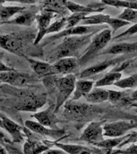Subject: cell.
Listing matches in <instances>:
<instances>
[{
	"instance_id": "obj_1",
	"label": "cell",
	"mask_w": 137,
	"mask_h": 154,
	"mask_svg": "<svg viewBox=\"0 0 137 154\" xmlns=\"http://www.w3.org/2000/svg\"><path fill=\"white\" fill-rule=\"evenodd\" d=\"M14 95L19 98L15 105V108L19 111L35 112L39 108H42L47 101L45 94H35L21 89L16 90Z\"/></svg>"
},
{
	"instance_id": "obj_2",
	"label": "cell",
	"mask_w": 137,
	"mask_h": 154,
	"mask_svg": "<svg viewBox=\"0 0 137 154\" xmlns=\"http://www.w3.org/2000/svg\"><path fill=\"white\" fill-rule=\"evenodd\" d=\"M55 86L57 89V97L55 112L67 101L75 88V77L73 75L68 74L66 76L61 77L55 80Z\"/></svg>"
},
{
	"instance_id": "obj_3",
	"label": "cell",
	"mask_w": 137,
	"mask_h": 154,
	"mask_svg": "<svg viewBox=\"0 0 137 154\" xmlns=\"http://www.w3.org/2000/svg\"><path fill=\"white\" fill-rule=\"evenodd\" d=\"M0 81L12 87L19 88L35 84V83L38 81V79L32 75L18 72L14 69L9 72H0Z\"/></svg>"
},
{
	"instance_id": "obj_4",
	"label": "cell",
	"mask_w": 137,
	"mask_h": 154,
	"mask_svg": "<svg viewBox=\"0 0 137 154\" xmlns=\"http://www.w3.org/2000/svg\"><path fill=\"white\" fill-rule=\"evenodd\" d=\"M87 40V38L85 37H66L62 43L56 48V50L53 54V57L56 60H59L62 58L71 57L75 51L79 49L84 43Z\"/></svg>"
},
{
	"instance_id": "obj_5",
	"label": "cell",
	"mask_w": 137,
	"mask_h": 154,
	"mask_svg": "<svg viewBox=\"0 0 137 154\" xmlns=\"http://www.w3.org/2000/svg\"><path fill=\"white\" fill-rule=\"evenodd\" d=\"M23 38L15 34L0 35V48L17 55H23Z\"/></svg>"
},
{
	"instance_id": "obj_6",
	"label": "cell",
	"mask_w": 137,
	"mask_h": 154,
	"mask_svg": "<svg viewBox=\"0 0 137 154\" xmlns=\"http://www.w3.org/2000/svg\"><path fill=\"white\" fill-rule=\"evenodd\" d=\"M54 16L55 13L45 10H43L40 14L36 15V20L38 22V33L34 41L35 45H37L40 43V41L46 35L47 31L50 26V20Z\"/></svg>"
},
{
	"instance_id": "obj_7",
	"label": "cell",
	"mask_w": 137,
	"mask_h": 154,
	"mask_svg": "<svg viewBox=\"0 0 137 154\" xmlns=\"http://www.w3.org/2000/svg\"><path fill=\"white\" fill-rule=\"evenodd\" d=\"M135 123L134 121H118L106 125L103 127L104 136L107 137H120L124 134L127 130L135 126Z\"/></svg>"
},
{
	"instance_id": "obj_8",
	"label": "cell",
	"mask_w": 137,
	"mask_h": 154,
	"mask_svg": "<svg viewBox=\"0 0 137 154\" xmlns=\"http://www.w3.org/2000/svg\"><path fill=\"white\" fill-rule=\"evenodd\" d=\"M24 57L26 61L29 63V64L38 76L39 77H47L56 74L54 66L48 63L43 62L40 60H36L31 57L24 55Z\"/></svg>"
},
{
	"instance_id": "obj_9",
	"label": "cell",
	"mask_w": 137,
	"mask_h": 154,
	"mask_svg": "<svg viewBox=\"0 0 137 154\" xmlns=\"http://www.w3.org/2000/svg\"><path fill=\"white\" fill-rule=\"evenodd\" d=\"M111 38V33L110 30H104L98 34L94 38L92 43L87 51V52L85 54V56L84 57V59H86V57H91V55H94L95 53L104 48L106 44L110 41Z\"/></svg>"
},
{
	"instance_id": "obj_10",
	"label": "cell",
	"mask_w": 137,
	"mask_h": 154,
	"mask_svg": "<svg viewBox=\"0 0 137 154\" xmlns=\"http://www.w3.org/2000/svg\"><path fill=\"white\" fill-rule=\"evenodd\" d=\"M0 118L2 121V128H4L12 137L14 142H21L23 140V128L11 119L0 113Z\"/></svg>"
},
{
	"instance_id": "obj_11",
	"label": "cell",
	"mask_w": 137,
	"mask_h": 154,
	"mask_svg": "<svg viewBox=\"0 0 137 154\" xmlns=\"http://www.w3.org/2000/svg\"><path fill=\"white\" fill-rule=\"evenodd\" d=\"M88 111V106L82 103L70 101L65 104L64 115L70 119L78 120L86 115Z\"/></svg>"
},
{
	"instance_id": "obj_12",
	"label": "cell",
	"mask_w": 137,
	"mask_h": 154,
	"mask_svg": "<svg viewBox=\"0 0 137 154\" xmlns=\"http://www.w3.org/2000/svg\"><path fill=\"white\" fill-rule=\"evenodd\" d=\"M102 132H103V128H101L99 123H91L85 129L81 139L96 144L101 142V140H103Z\"/></svg>"
},
{
	"instance_id": "obj_13",
	"label": "cell",
	"mask_w": 137,
	"mask_h": 154,
	"mask_svg": "<svg viewBox=\"0 0 137 154\" xmlns=\"http://www.w3.org/2000/svg\"><path fill=\"white\" fill-rule=\"evenodd\" d=\"M25 126L28 128L30 131L37 133V134L42 135V136H48V137H58L63 133L62 131L59 129H52V128H47L45 126H43L37 121L27 120L25 121Z\"/></svg>"
},
{
	"instance_id": "obj_14",
	"label": "cell",
	"mask_w": 137,
	"mask_h": 154,
	"mask_svg": "<svg viewBox=\"0 0 137 154\" xmlns=\"http://www.w3.org/2000/svg\"><path fill=\"white\" fill-rule=\"evenodd\" d=\"M55 110L51 107L47 108L46 110L38 112L33 114V116L39 124L45 127L51 128L52 129H57L56 125V118L54 115Z\"/></svg>"
},
{
	"instance_id": "obj_15",
	"label": "cell",
	"mask_w": 137,
	"mask_h": 154,
	"mask_svg": "<svg viewBox=\"0 0 137 154\" xmlns=\"http://www.w3.org/2000/svg\"><path fill=\"white\" fill-rule=\"evenodd\" d=\"M56 74H68L76 67L77 60L73 57L62 58L53 64Z\"/></svg>"
},
{
	"instance_id": "obj_16",
	"label": "cell",
	"mask_w": 137,
	"mask_h": 154,
	"mask_svg": "<svg viewBox=\"0 0 137 154\" xmlns=\"http://www.w3.org/2000/svg\"><path fill=\"white\" fill-rule=\"evenodd\" d=\"M26 10L25 7H17V6H1L0 7V19L2 23L4 24L9 20L11 19L12 17H14L16 14L20 13Z\"/></svg>"
},
{
	"instance_id": "obj_17",
	"label": "cell",
	"mask_w": 137,
	"mask_h": 154,
	"mask_svg": "<svg viewBox=\"0 0 137 154\" xmlns=\"http://www.w3.org/2000/svg\"><path fill=\"white\" fill-rule=\"evenodd\" d=\"M23 11L19 14L18 16H16L14 19H11L5 23L13 24V25H22V26H30L33 23L34 20L36 19V14L32 11Z\"/></svg>"
},
{
	"instance_id": "obj_18",
	"label": "cell",
	"mask_w": 137,
	"mask_h": 154,
	"mask_svg": "<svg viewBox=\"0 0 137 154\" xmlns=\"http://www.w3.org/2000/svg\"><path fill=\"white\" fill-rule=\"evenodd\" d=\"M93 86V82L88 80H81L75 83V90L72 100H77L82 96H86L91 92V88Z\"/></svg>"
},
{
	"instance_id": "obj_19",
	"label": "cell",
	"mask_w": 137,
	"mask_h": 154,
	"mask_svg": "<svg viewBox=\"0 0 137 154\" xmlns=\"http://www.w3.org/2000/svg\"><path fill=\"white\" fill-rule=\"evenodd\" d=\"M24 154H41L47 150L48 146L39 141L28 140L24 144Z\"/></svg>"
},
{
	"instance_id": "obj_20",
	"label": "cell",
	"mask_w": 137,
	"mask_h": 154,
	"mask_svg": "<svg viewBox=\"0 0 137 154\" xmlns=\"http://www.w3.org/2000/svg\"><path fill=\"white\" fill-rule=\"evenodd\" d=\"M67 2V0H46L43 10L53 13L60 12L64 10Z\"/></svg>"
},
{
	"instance_id": "obj_21",
	"label": "cell",
	"mask_w": 137,
	"mask_h": 154,
	"mask_svg": "<svg viewBox=\"0 0 137 154\" xmlns=\"http://www.w3.org/2000/svg\"><path fill=\"white\" fill-rule=\"evenodd\" d=\"M114 63H115L114 61H106V62H103L98 65L89 67V68H87V69H86L85 71L82 72L80 76H81V78H87V77L98 74L99 72H103V71L107 69L108 67H110L112 64H114Z\"/></svg>"
},
{
	"instance_id": "obj_22",
	"label": "cell",
	"mask_w": 137,
	"mask_h": 154,
	"mask_svg": "<svg viewBox=\"0 0 137 154\" xmlns=\"http://www.w3.org/2000/svg\"><path fill=\"white\" fill-rule=\"evenodd\" d=\"M85 97L89 102H103L108 99V91L103 89H95L94 91L87 94Z\"/></svg>"
},
{
	"instance_id": "obj_23",
	"label": "cell",
	"mask_w": 137,
	"mask_h": 154,
	"mask_svg": "<svg viewBox=\"0 0 137 154\" xmlns=\"http://www.w3.org/2000/svg\"><path fill=\"white\" fill-rule=\"evenodd\" d=\"M89 31V27L87 26H74L72 28L67 29L66 31L60 32L56 35L51 37V38H58L60 37H68V36L77 35H82V34L87 33Z\"/></svg>"
},
{
	"instance_id": "obj_24",
	"label": "cell",
	"mask_w": 137,
	"mask_h": 154,
	"mask_svg": "<svg viewBox=\"0 0 137 154\" xmlns=\"http://www.w3.org/2000/svg\"><path fill=\"white\" fill-rule=\"evenodd\" d=\"M137 49L136 44H130V43H120L117 45L113 46L109 50V53L111 54H120V53L132 52Z\"/></svg>"
},
{
	"instance_id": "obj_25",
	"label": "cell",
	"mask_w": 137,
	"mask_h": 154,
	"mask_svg": "<svg viewBox=\"0 0 137 154\" xmlns=\"http://www.w3.org/2000/svg\"><path fill=\"white\" fill-rule=\"evenodd\" d=\"M121 77V73L120 72H113V73H110V74L107 75L105 77H103V79H101L100 80H99L96 83V87H102V86H108V85H111L113 83L117 82Z\"/></svg>"
},
{
	"instance_id": "obj_26",
	"label": "cell",
	"mask_w": 137,
	"mask_h": 154,
	"mask_svg": "<svg viewBox=\"0 0 137 154\" xmlns=\"http://www.w3.org/2000/svg\"><path fill=\"white\" fill-rule=\"evenodd\" d=\"M115 86L121 88H133L137 86V74L127 77L126 79H120L115 82Z\"/></svg>"
},
{
	"instance_id": "obj_27",
	"label": "cell",
	"mask_w": 137,
	"mask_h": 154,
	"mask_svg": "<svg viewBox=\"0 0 137 154\" xmlns=\"http://www.w3.org/2000/svg\"><path fill=\"white\" fill-rule=\"evenodd\" d=\"M110 17L108 15H103V14H99V15H94L90 18L85 19L83 21L84 24H98L106 23H108V21L110 20Z\"/></svg>"
},
{
	"instance_id": "obj_28",
	"label": "cell",
	"mask_w": 137,
	"mask_h": 154,
	"mask_svg": "<svg viewBox=\"0 0 137 154\" xmlns=\"http://www.w3.org/2000/svg\"><path fill=\"white\" fill-rule=\"evenodd\" d=\"M66 7L67 9L70 10L71 11L75 12V13H87V12L92 11L93 9H91L88 7H83V6H80V5L75 4L74 2H69L67 1V3H66Z\"/></svg>"
},
{
	"instance_id": "obj_29",
	"label": "cell",
	"mask_w": 137,
	"mask_h": 154,
	"mask_svg": "<svg viewBox=\"0 0 137 154\" xmlns=\"http://www.w3.org/2000/svg\"><path fill=\"white\" fill-rule=\"evenodd\" d=\"M87 13H75L72 14V16H70L68 19H67V23H66V27L67 29L74 27L80 20L84 19V16L86 15Z\"/></svg>"
},
{
	"instance_id": "obj_30",
	"label": "cell",
	"mask_w": 137,
	"mask_h": 154,
	"mask_svg": "<svg viewBox=\"0 0 137 154\" xmlns=\"http://www.w3.org/2000/svg\"><path fill=\"white\" fill-rule=\"evenodd\" d=\"M66 23H67V19H65V18H62V19H60L59 20L55 21V23H53L52 24H50L49 26L46 35L59 31L63 26H66Z\"/></svg>"
},
{
	"instance_id": "obj_31",
	"label": "cell",
	"mask_w": 137,
	"mask_h": 154,
	"mask_svg": "<svg viewBox=\"0 0 137 154\" xmlns=\"http://www.w3.org/2000/svg\"><path fill=\"white\" fill-rule=\"evenodd\" d=\"M103 2L107 4L112 5V6H117V7H125L128 9H137V3H132V2H127L120 0H103Z\"/></svg>"
},
{
	"instance_id": "obj_32",
	"label": "cell",
	"mask_w": 137,
	"mask_h": 154,
	"mask_svg": "<svg viewBox=\"0 0 137 154\" xmlns=\"http://www.w3.org/2000/svg\"><path fill=\"white\" fill-rule=\"evenodd\" d=\"M120 18L128 21L134 22L137 20V11L134 9H126L122 14H120Z\"/></svg>"
},
{
	"instance_id": "obj_33",
	"label": "cell",
	"mask_w": 137,
	"mask_h": 154,
	"mask_svg": "<svg viewBox=\"0 0 137 154\" xmlns=\"http://www.w3.org/2000/svg\"><path fill=\"white\" fill-rule=\"evenodd\" d=\"M122 139H115V140H103V141H101L99 143H97L96 144V145L99 147H102L103 149H111L114 148L115 146H116L120 142Z\"/></svg>"
},
{
	"instance_id": "obj_34",
	"label": "cell",
	"mask_w": 137,
	"mask_h": 154,
	"mask_svg": "<svg viewBox=\"0 0 137 154\" xmlns=\"http://www.w3.org/2000/svg\"><path fill=\"white\" fill-rule=\"evenodd\" d=\"M109 25H110L113 29H114V31H115L116 29L120 28L121 26H124L126 24H127L128 23L127 22H125L124 20H122V19H111V18L110 20L108 21V23Z\"/></svg>"
},
{
	"instance_id": "obj_35",
	"label": "cell",
	"mask_w": 137,
	"mask_h": 154,
	"mask_svg": "<svg viewBox=\"0 0 137 154\" xmlns=\"http://www.w3.org/2000/svg\"><path fill=\"white\" fill-rule=\"evenodd\" d=\"M121 97V92L116 91H108V99L111 101H116Z\"/></svg>"
},
{
	"instance_id": "obj_36",
	"label": "cell",
	"mask_w": 137,
	"mask_h": 154,
	"mask_svg": "<svg viewBox=\"0 0 137 154\" xmlns=\"http://www.w3.org/2000/svg\"><path fill=\"white\" fill-rule=\"evenodd\" d=\"M2 54H0V72H9V71H12V70H14V68L11 67H9V66H7L4 63L2 62Z\"/></svg>"
},
{
	"instance_id": "obj_37",
	"label": "cell",
	"mask_w": 137,
	"mask_h": 154,
	"mask_svg": "<svg viewBox=\"0 0 137 154\" xmlns=\"http://www.w3.org/2000/svg\"><path fill=\"white\" fill-rule=\"evenodd\" d=\"M41 154H67L66 152L63 150H60V149H49L46 150Z\"/></svg>"
},
{
	"instance_id": "obj_38",
	"label": "cell",
	"mask_w": 137,
	"mask_h": 154,
	"mask_svg": "<svg viewBox=\"0 0 137 154\" xmlns=\"http://www.w3.org/2000/svg\"><path fill=\"white\" fill-rule=\"evenodd\" d=\"M137 32V23L135 25H134L132 27H130L127 31H126V32L122 35H120V36H123V35H132V34H135Z\"/></svg>"
},
{
	"instance_id": "obj_39",
	"label": "cell",
	"mask_w": 137,
	"mask_h": 154,
	"mask_svg": "<svg viewBox=\"0 0 137 154\" xmlns=\"http://www.w3.org/2000/svg\"><path fill=\"white\" fill-rule=\"evenodd\" d=\"M123 153L124 154H137V145H133L130 147L125 151L123 152Z\"/></svg>"
},
{
	"instance_id": "obj_40",
	"label": "cell",
	"mask_w": 137,
	"mask_h": 154,
	"mask_svg": "<svg viewBox=\"0 0 137 154\" xmlns=\"http://www.w3.org/2000/svg\"><path fill=\"white\" fill-rule=\"evenodd\" d=\"M5 2H15L19 3H23V4H32L35 3V0H4Z\"/></svg>"
},
{
	"instance_id": "obj_41",
	"label": "cell",
	"mask_w": 137,
	"mask_h": 154,
	"mask_svg": "<svg viewBox=\"0 0 137 154\" xmlns=\"http://www.w3.org/2000/svg\"><path fill=\"white\" fill-rule=\"evenodd\" d=\"M0 154H7L6 149H5L1 144H0Z\"/></svg>"
},
{
	"instance_id": "obj_42",
	"label": "cell",
	"mask_w": 137,
	"mask_h": 154,
	"mask_svg": "<svg viewBox=\"0 0 137 154\" xmlns=\"http://www.w3.org/2000/svg\"><path fill=\"white\" fill-rule=\"evenodd\" d=\"M132 100H137V91H135L134 93L132 95Z\"/></svg>"
},
{
	"instance_id": "obj_43",
	"label": "cell",
	"mask_w": 137,
	"mask_h": 154,
	"mask_svg": "<svg viewBox=\"0 0 137 154\" xmlns=\"http://www.w3.org/2000/svg\"><path fill=\"white\" fill-rule=\"evenodd\" d=\"M4 2H6L4 0H0V7H1V6H2V4H3Z\"/></svg>"
},
{
	"instance_id": "obj_44",
	"label": "cell",
	"mask_w": 137,
	"mask_h": 154,
	"mask_svg": "<svg viewBox=\"0 0 137 154\" xmlns=\"http://www.w3.org/2000/svg\"><path fill=\"white\" fill-rule=\"evenodd\" d=\"M0 128H2V119L0 118Z\"/></svg>"
},
{
	"instance_id": "obj_45",
	"label": "cell",
	"mask_w": 137,
	"mask_h": 154,
	"mask_svg": "<svg viewBox=\"0 0 137 154\" xmlns=\"http://www.w3.org/2000/svg\"><path fill=\"white\" fill-rule=\"evenodd\" d=\"M134 107H135V108H136V109H137V105H135Z\"/></svg>"
},
{
	"instance_id": "obj_46",
	"label": "cell",
	"mask_w": 137,
	"mask_h": 154,
	"mask_svg": "<svg viewBox=\"0 0 137 154\" xmlns=\"http://www.w3.org/2000/svg\"><path fill=\"white\" fill-rule=\"evenodd\" d=\"M2 23V22H1V19H0V24Z\"/></svg>"
}]
</instances>
